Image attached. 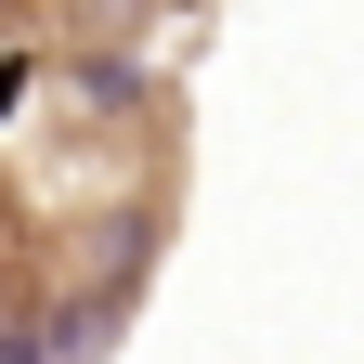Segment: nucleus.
Instances as JSON below:
<instances>
[{
	"label": "nucleus",
	"instance_id": "f257e3e1",
	"mask_svg": "<svg viewBox=\"0 0 364 364\" xmlns=\"http://www.w3.org/2000/svg\"><path fill=\"white\" fill-rule=\"evenodd\" d=\"M0 364H39V338H0Z\"/></svg>",
	"mask_w": 364,
	"mask_h": 364
},
{
	"label": "nucleus",
	"instance_id": "f03ea898",
	"mask_svg": "<svg viewBox=\"0 0 364 364\" xmlns=\"http://www.w3.org/2000/svg\"><path fill=\"white\" fill-rule=\"evenodd\" d=\"M14 91H26V65H0V105H14Z\"/></svg>",
	"mask_w": 364,
	"mask_h": 364
}]
</instances>
